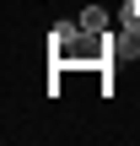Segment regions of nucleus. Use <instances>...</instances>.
I'll return each mask as SVG.
<instances>
[{"label": "nucleus", "instance_id": "obj_1", "mask_svg": "<svg viewBox=\"0 0 140 146\" xmlns=\"http://www.w3.org/2000/svg\"><path fill=\"white\" fill-rule=\"evenodd\" d=\"M81 27H86V38H103V33H108V11H103V5H86V11H81Z\"/></svg>", "mask_w": 140, "mask_h": 146}]
</instances>
